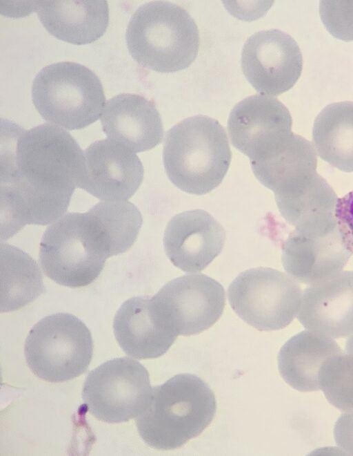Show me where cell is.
I'll return each mask as SVG.
<instances>
[{
    "instance_id": "obj_1",
    "label": "cell",
    "mask_w": 353,
    "mask_h": 456,
    "mask_svg": "<svg viewBox=\"0 0 353 456\" xmlns=\"http://www.w3.org/2000/svg\"><path fill=\"white\" fill-rule=\"evenodd\" d=\"M1 158V240L26 225H46L68 209L83 173L84 153L69 132L10 124Z\"/></svg>"
},
{
    "instance_id": "obj_2",
    "label": "cell",
    "mask_w": 353,
    "mask_h": 456,
    "mask_svg": "<svg viewBox=\"0 0 353 456\" xmlns=\"http://www.w3.org/2000/svg\"><path fill=\"white\" fill-rule=\"evenodd\" d=\"M118 254L113 238L94 207L85 213H68L48 226L39 247L45 274L70 287L90 284L100 274L105 260Z\"/></svg>"
},
{
    "instance_id": "obj_3",
    "label": "cell",
    "mask_w": 353,
    "mask_h": 456,
    "mask_svg": "<svg viewBox=\"0 0 353 456\" xmlns=\"http://www.w3.org/2000/svg\"><path fill=\"white\" fill-rule=\"evenodd\" d=\"M216 411V399L207 383L194 374H179L152 387L149 402L135 423L147 445L174 450L201 435Z\"/></svg>"
},
{
    "instance_id": "obj_4",
    "label": "cell",
    "mask_w": 353,
    "mask_h": 456,
    "mask_svg": "<svg viewBox=\"0 0 353 456\" xmlns=\"http://www.w3.org/2000/svg\"><path fill=\"white\" fill-rule=\"evenodd\" d=\"M232 158L225 129L215 119L197 115L166 132L163 160L170 180L188 193L203 195L221 184Z\"/></svg>"
},
{
    "instance_id": "obj_5",
    "label": "cell",
    "mask_w": 353,
    "mask_h": 456,
    "mask_svg": "<svg viewBox=\"0 0 353 456\" xmlns=\"http://www.w3.org/2000/svg\"><path fill=\"white\" fill-rule=\"evenodd\" d=\"M125 40L130 55L139 65L162 73L187 68L199 48L198 27L189 12L163 1L148 2L136 10Z\"/></svg>"
},
{
    "instance_id": "obj_6",
    "label": "cell",
    "mask_w": 353,
    "mask_h": 456,
    "mask_svg": "<svg viewBox=\"0 0 353 456\" xmlns=\"http://www.w3.org/2000/svg\"><path fill=\"white\" fill-rule=\"evenodd\" d=\"M32 100L43 120L76 130L99 118L105 97L93 71L78 63L62 61L48 65L37 74Z\"/></svg>"
},
{
    "instance_id": "obj_7",
    "label": "cell",
    "mask_w": 353,
    "mask_h": 456,
    "mask_svg": "<svg viewBox=\"0 0 353 456\" xmlns=\"http://www.w3.org/2000/svg\"><path fill=\"white\" fill-rule=\"evenodd\" d=\"M92 351L90 331L69 313L39 320L30 330L24 346L26 363L32 373L52 383L67 381L84 373Z\"/></svg>"
},
{
    "instance_id": "obj_8",
    "label": "cell",
    "mask_w": 353,
    "mask_h": 456,
    "mask_svg": "<svg viewBox=\"0 0 353 456\" xmlns=\"http://www.w3.org/2000/svg\"><path fill=\"white\" fill-rule=\"evenodd\" d=\"M302 294L296 281L269 267L243 272L228 290L229 303L234 312L260 331L287 327L299 313Z\"/></svg>"
},
{
    "instance_id": "obj_9",
    "label": "cell",
    "mask_w": 353,
    "mask_h": 456,
    "mask_svg": "<svg viewBox=\"0 0 353 456\" xmlns=\"http://www.w3.org/2000/svg\"><path fill=\"white\" fill-rule=\"evenodd\" d=\"M149 374L139 361L114 358L90 372L82 399L88 412L103 422H127L146 408L152 392Z\"/></svg>"
},
{
    "instance_id": "obj_10",
    "label": "cell",
    "mask_w": 353,
    "mask_h": 456,
    "mask_svg": "<svg viewBox=\"0 0 353 456\" xmlns=\"http://www.w3.org/2000/svg\"><path fill=\"white\" fill-rule=\"evenodd\" d=\"M152 298L168 326L182 336L210 328L221 317L225 305L223 286L205 274L171 280Z\"/></svg>"
},
{
    "instance_id": "obj_11",
    "label": "cell",
    "mask_w": 353,
    "mask_h": 456,
    "mask_svg": "<svg viewBox=\"0 0 353 456\" xmlns=\"http://www.w3.org/2000/svg\"><path fill=\"white\" fill-rule=\"evenodd\" d=\"M241 68L257 92L277 96L299 79L303 57L297 43L288 33L278 29L261 30L245 41Z\"/></svg>"
},
{
    "instance_id": "obj_12",
    "label": "cell",
    "mask_w": 353,
    "mask_h": 456,
    "mask_svg": "<svg viewBox=\"0 0 353 456\" xmlns=\"http://www.w3.org/2000/svg\"><path fill=\"white\" fill-rule=\"evenodd\" d=\"M292 125L288 109L278 99L255 94L234 106L228 130L232 145L252 162L274 149L292 132Z\"/></svg>"
},
{
    "instance_id": "obj_13",
    "label": "cell",
    "mask_w": 353,
    "mask_h": 456,
    "mask_svg": "<svg viewBox=\"0 0 353 456\" xmlns=\"http://www.w3.org/2000/svg\"><path fill=\"white\" fill-rule=\"evenodd\" d=\"M83 173L79 185L106 201H125L141 185L143 167L138 156L110 140L92 142L84 151Z\"/></svg>"
},
{
    "instance_id": "obj_14",
    "label": "cell",
    "mask_w": 353,
    "mask_h": 456,
    "mask_svg": "<svg viewBox=\"0 0 353 456\" xmlns=\"http://www.w3.org/2000/svg\"><path fill=\"white\" fill-rule=\"evenodd\" d=\"M223 227L202 209L179 213L168 222L163 236L165 252L172 263L185 272L205 269L222 251Z\"/></svg>"
},
{
    "instance_id": "obj_15",
    "label": "cell",
    "mask_w": 353,
    "mask_h": 456,
    "mask_svg": "<svg viewBox=\"0 0 353 456\" xmlns=\"http://www.w3.org/2000/svg\"><path fill=\"white\" fill-rule=\"evenodd\" d=\"M297 318L307 330L333 339L353 334V271H341L310 285Z\"/></svg>"
},
{
    "instance_id": "obj_16",
    "label": "cell",
    "mask_w": 353,
    "mask_h": 456,
    "mask_svg": "<svg viewBox=\"0 0 353 456\" xmlns=\"http://www.w3.org/2000/svg\"><path fill=\"white\" fill-rule=\"evenodd\" d=\"M115 338L124 352L137 359L163 355L177 337L152 296H134L123 303L113 321Z\"/></svg>"
},
{
    "instance_id": "obj_17",
    "label": "cell",
    "mask_w": 353,
    "mask_h": 456,
    "mask_svg": "<svg viewBox=\"0 0 353 456\" xmlns=\"http://www.w3.org/2000/svg\"><path fill=\"white\" fill-rule=\"evenodd\" d=\"M104 106L101 122L110 140L134 153L161 143L163 123L152 101L135 93H121L109 99Z\"/></svg>"
},
{
    "instance_id": "obj_18",
    "label": "cell",
    "mask_w": 353,
    "mask_h": 456,
    "mask_svg": "<svg viewBox=\"0 0 353 456\" xmlns=\"http://www.w3.org/2000/svg\"><path fill=\"white\" fill-rule=\"evenodd\" d=\"M351 255L337 227L318 238L307 237L294 229L283 245L282 263L289 276L310 285L341 272Z\"/></svg>"
},
{
    "instance_id": "obj_19",
    "label": "cell",
    "mask_w": 353,
    "mask_h": 456,
    "mask_svg": "<svg viewBox=\"0 0 353 456\" xmlns=\"http://www.w3.org/2000/svg\"><path fill=\"white\" fill-rule=\"evenodd\" d=\"M275 200L283 218L303 236L321 237L337 227L336 194L317 171L297 188L275 194Z\"/></svg>"
},
{
    "instance_id": "obj_20",
    "label": "cell",
    "mask_w": 353,
    "mask_h": 456,
    "mask_svg": "<svg viewBox=\"0 0 353 456\" xmlns=\"http://www.w3.org/2000/svg\"><path fill=\"white\" fill-rule=\"evenodd\" d=\"M34 10L50 34L74 45L97 41L108 26L106 1H39Z\"/></svg>"
},
{
    "instance_id": "obj_21",
    "label": "cell",
    "mask_w": 353,
    "mask_h": 456,
    "mask_svg": "<svg viewBox=\"0 0 353 456\" xmlns=\"http://www.w3.org/2000/svg\"><path fill=\"white\" fill-rule=\"evenodd\" d=\"M250 164L259 181L275 195L293 190L316 172L317 157L310 141L291 132L276 147Z\"/></svg>"
},
{
    "instance_id": "obj_22",
    "label": "cell",
    "mask_w": 353,
    "mask_h": 456,
    "mask_svg": "<svg viewBox=\"0 0 353 456\" xmlns=\"http://www.w3.org/2000/svg\"><path fill=\"white\" fill-rule=\"evenodd\" d=\"M342 353L332 338L310 330L291 337L278 354V368L283 379L300 392L321 390L320 376L325 363Z\"/></svg>"
},
{
    "instance_id": "obj_23",
    "label": "cell",
    "mask_w": 353,
    "mask_h": 456,
    "mask_svg": "<svg viewBox=\"0 0 353 456\" xmlns=\"http://www.w3.org/2000/svg\"><path fill=\"white\" fill-rule=\"evenodd\" d=\"M313 146L319 157L344 172H353V102L332 103L316 116Z\"/></svg>"
},
{
    "instance_id": "obj_24",
    "label": "cell",
    "mask_w": 353,
    "mask_h": 456,
    "mask_svg": "<svg viewBox=\"0 0 353 456\" xmlns=\"http://www.w3.org/2000/svg\"><path fill=\"white\" fill-rule=\"evenodd\" d=\"M1 312L18 310L44 292L37 262L23 250L1 244Z\"/></svg>"
},
{
    "instance_id": "obj_25",
    "label": "cell",
    "mask_w": 353,
    "mask_h": 456,
    "mask_svg": "<svg viewBox=\"0 0 353 456\" xmlns=\"http://www.w3.org/2000/svg\"><path fill=\"white\" fill-rule=\"evenodd\" d=\"M327 401L345 412H353V354L341 353L329 359L320 376Z\"/></svg>"
},
{
    "instance_id": "obj_26",
    "label": "cell",
    "mask_w": 353,
    "mask_h": 456,
    "mask_svg": "<svg viewBox=\"0 0 353 456\" xmlns=\"http://www.w3.org/2000/svg\"><path fill=\"white\" fill-rule=\"evenodd\" d=\"M319 15L333 37L345 41H353V1H321Z\"/></svg>"
},
{
    "instance_id": "obj_27",
    "label": "cell",
    "mask_w": 353,
    "mask_h": 456,
    "mask_svg": "<svg viewBox=\"0 0 353 456\" xmlns=\"http://www.w3.org/2000/svg\"><path fill=\"white\" fill-rule=\"evenodd\" d=\"M335 218L342 242L353 254V191L338 198Z\"/></svg>"
},
{
    "instance_id": "obj_28",
    "label": "cell",
    "mask_w": 353,
    "mask_h": 456,
    "mask_svg": "<svg viewBox=\"0 0 353 456\" xmlns=\"http://www.w3.org/2000/svg\"><path fill=\"white\" fill-rule=\"evenodd\" d=\"M334 437L341 449L353 455V412H345L339 417L334 427Z\"/></svg>"
},
{
    "instance_id": "obj_29",
    "label": "cell",
    "mask_w": 353,
    "mask_h": 456,
    "mask_svg": "<svg viewBox=\"0 0 353 456\" xmlns=\"http://www.w3.org/2000/svg\"><path fill=\"white\" fill-rule=\"evenodd\" d=\"M345 349V353L353 354V334H351L349 339L346 341Z\"/></svg>"
}]
</instances>
